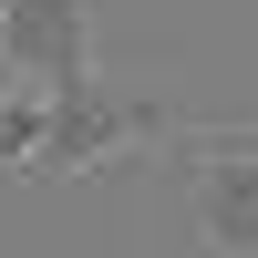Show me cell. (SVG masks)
Listing matches in <instances>:
<instances>
[{
  "mask_svg": "<svg viewBox=\"0 0 258 258\" xmlns=\"http://www.w3.org/2000/svg\"><path fill=\"white\" fill-rule=\"evenodd\" d=\"M124 145H186V114L176 103H145V93H114V83H83V93L41 103V145L21 176H93V165H114Z\"/></svg>",
  "mask_w": 258,
  "mask_h": 258,
  "instance_id": "cell-1",
  "label": "cell"
},
{
  "mask_svg": "<svg viewBox=\"0 0 258 258\" xmlns=\"http://www.w3.org/2000/svg\"><path fill=\"white\" fill-rule=\"evenodd\" d=\"M186 197L207 258H258V124H186Z\"/></svg>",
  "mask_w": 258,
  "mask_h": 258,
  "instance_id": "cell-2",
  "label": "cell"
},
{
  "mask_svg": "<svg viewBox=\"0 0 258 258\" xmlns=\"http://www.w3.org/2000/svg\"><path fill=\"white\" fill-rule=\"evenodd\" d=\"M0 83L41 93V103L103 83L93 73V11L83 0H0Z\"/></svg>",
  "mask_w": 258,
  "mask_h": 258,
  "instance_id": "cell-3",
  "label": "cell"
},
{
  "mask_svg": "<svg viewBox=\"0 0 258 258\" xmlns=\"http://www.w3.org/2000/svg\"><path fill=\"white\" fill-rule=\"evenodd\" d=\"M31 145H41V93L0 83V165H31Z\"/></svg>",
  "mask_w": 258,
  "mask_h": 258,
  "instance_id": "cell-4",
  "label": "cell"
}]
</instances>
